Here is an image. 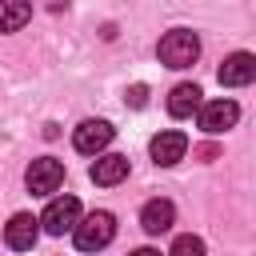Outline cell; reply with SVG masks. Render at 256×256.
<instances>
[{
  "instance_id": "6da1fadb",
  "label": "cell",
  "mask_w": 256,
  "mask_h": 256,
  "mask_svg": "<svg viewBox=\"0 0 256 256\" xmlns=\"http://www.w3.org/2000/svg\"><path fill=\"white\" fill-rule=\"evenodd\" d=\"M156 52H160V64H168V68H192L200 56V36L188 28H172V32H164Z\"/></svg>"
},
{
  "instance_id": "7a4b0ae2",
  "label": "cell",
  "mask_w": 256,
  "mask_h": 256,
  "mask_svg": "<svg viewBox=\"0 0 256 256\" xmlns=\"http://www.w3.org/2000/svg\"><path fill=\"white\" fill-rule=\"evenodd\" d=\"M72 236H76V248H80V252H96V248L112 244V236H116V216H112V212H88V216L72 228Z\"/></svg>"
},
{
  "instance_id": "3957f363",
  "label": "cell",
  "mask_w": 256,
  "mask_h": 256,
  "mask_svg": "<svg viewBox=\"0 0 256 256\" xmlns=\"http://www.w3.org/2000/svg\"><path fill=\"white\" fill-rule=\"evenodd\" d=\"M36 220H40V228L48 236H64V232H72L80 224V200L76 196H56V200H48L44 216H36Z\"/></svg>"
},
{
  "instance_id": "277c9868",
  "label": "cell",
  "mask_w": 256,
  "mask_h": 256,
  "mask_svg": "<svg viewBox=\"0 0 256 256\" xmlns=\"http://www.w3.org/2000/svg\"><path fill=\"white\" fill-rule=\"evenodd\" d=\"M24 184H28V192H32V196H48V192H56V188L64 184V164H60V160H52V156H40V160H32V164H28Z\"/></svg>"
},
{
  "instance_id": "5b68a950",
  "label": "cell",
  "mask_w": 256,
  "mask_h": 256,
  "mask_svg": "<svg viewBox=\"0 0 256 256\" xmlns=\"http://www.w3.org/2000/svg\"><path fill=\"white\" fill-rule=\"evenodd\" d=\"M236 120H240V104L236 100H208V104H200V128L208 136L228 132Z\"/></svg>"
},
{
  "instance_id": "8992f818",
  "label": "cell",
  "mask_w": 256,
  "mask_h": 256,
  "mask_svg": "<svg viewBox=\"0 0 256 256\" xmlns=\"http://www.w3.org/2000/svg\"><path fill=\"white\" fill-rule=\"evenodd\" d=\"M108 144H112V124L108 120H84L72 132V148L84 152V156H100Z\"/></svg>"
},
{
  "instance_id": "52a82bcc",
  "label": "cell",
  "mask_w": 256,
  "mask_h": 256,
  "mask_svg": "<svg viewBox=\"0 0 256 256\" xmlns=\"http://www.w3.org/2000/svg\"><path fill=\"white\" fill-rule=\"evenodd\" d=\"M148 152H152V160H156L160 168H172V164H180V160H184V152H188V136H184V132H176V128H168V132L152 136Z\"/></svg>"
},
{
  "instance_id": "ba28073f",
  "label": "cell",
  "mask_w": 256,
  "mask_h": 256,
  "mask_svg": "<svg viewBox=\"0 0 256 256\" xmlns=\"http://www.w3.org/2000/svg\"><path fill=\"white\" fill-rule=\"evenodd\" d=\"M36 236H40V220H36L32 212H16V216L4 224V244H8L12 252H28V248L36 244Z\"/></svg>"
},
{
  "instance_id": "9c48e42d",
  "label": "cell",
  "mask_w": 256,
  "mask_h": 256,
  "mask_svg": "<svg viewBox=\"0 0 256 256\" xmlns=\"http://www.w3.org/2000/svg\"><path fill=\"white\" fill-rule=\"evenodd\" d=\"M256 80V56L252 52H232L224 64H220V84L224 88H244Z\"/></svg>"
},
{
  "instance_id": "30bf717a",
  "label": "cell",
  "mask_w": 256,
  "mask_h": 256,
  "mask_svg": "<svg viewBox=\"0 0 256 256\" xmlns=\"http://www.w3.org/2000/svg\"><path fill=\"white\" fill-rule=\"evenodd\" d=\"M172 220H176V208H172V200H148L144 208H140V228L148 232V236H160V232H168L172 228Z\"/></svg>"
},
{
  "instance_id": "8fae6325",
  "label": "cell",
  "mask_w": 256,
  "mask_h": 256,
  "mask_svg": "<svg viewBox=\"0 0 256 256\" xmlns=\"http://www.w3.org/2000/svg\"><path fill=\"white\" fill-rule=\"evenodd\" d=\"M124 176H128V156H116V152L96 156V164H92V180H96L100 188H112V184H120Z\"/></svg>"
},
{
  "instance_id": "7c38bea8",
  "label": "cell",
  "mask_w": 256,
  "mask_h": 256,
  "mask_svg": "<svg viewBox=\"0 0 256 256\" xmlns=\"http://www.w3.org/2000/svg\"><path fill=\"white\" fill-rule=\"evenodd\" d=\"M200 96H204V92H200L196 84H176L172 96H168V112H172L176 120H188L192 112H200V104H204Z\"/></svg>"
},
{
  "instance_id": "4fadbf2b",
  "label": "cell",
  "mask_w": 256,
  "mask_h": 256,
  "mask_svg": "<svg viewBox=\"0 0 256 256\" xmlns=\"http://www.w3.org/2000/svg\"><path fill=\"white\" fill-rule=\"evenodd\" d=\"M32 20V4L24 0H0V32H20Z\"/></svg>"
},
{
  "instance_id": "5bb4252c",
  "label": "cell",
  "mask_w": 256,
  "mask_h": 256,
  "mask_svg": "<svg viewBox=\"0 0 256 256\" xmlns=\"http://www.w3.org/2000/svg\"><path fill=\"white\" fill-rule=\"evenodd\" d=\"M168 256H204V240H200V236H192V232H184V236H176V240H172Z\"/></svg>"
},
{
  "instance_id": "9a60e30c",
  "label": "cell",
  "mask_w": 256,
  "mask_h": 256,
  "mask_svg": "<svg viewBox=\"0 0 256 256\" xmlns=\"http://www.w3.org/2000/svg\"><path fill=\"white\" fill-rule=\"evenodd\" d=\"M144 100H148V88H144V84H132V88H128V104H132V108H144Z\"/></svg>"
},
{
  "instance_id": "2e32d148",
  "label": "cell",
  "mask_w": 256,
  "mask_h": 256,
  "mask_svg": "<svg viewBox=\"0 0 256 256\" xmlns=\"http://www.w3.org/2000/svg\"><path fill=\"white\" fill-rule=\"evenodd\" d=\"M128 256H160L156 248H136V252H128Z\"/></svg>"
}]
</instances>
